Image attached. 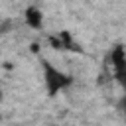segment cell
I'll use <instances>...</instances> for the list:
<instances>
[{
    "instance_id": "cell-1",
    "label": "cell",
    "mask_w": 126,
    "mask_h": 126,
    "mask_svg": "<svg viewBox=\"0 0 126 126\" xmlns=\"http://www.w3.org/2000/svg\"><path fill=\"white\" fill-rule=\"evenodd\" d=\"M39 65H41V75H43V85H45V93L47 96H57L61 91H67L73 85V75L59 69L57 65H53L49 59L39 57Z\"/></svg>"
},
{
    "instance_id": "cell-2",
    "label": "cell",
    "mask_w": 126,
    "mask_h": 126,
    "mask_svg": "<svg viewBox=\"0 0 126 126\" xmlns=\"http://www.w3.org/2000/svg\"><path fill=\"white\" fill-rule=\"evenodd\" d=\"M47 43L53 47V49H59V51H73V53H83V47L73 39L71 32L63 30L59 32L57 35H49L47 37Z\"/></svg>"
},
{
    "instance_id": "cell-3",
    "label": "cell",
    "mask_w": 126,
    "mask_h": 126,
    "mask_svg": "<svg viewBox=\"0 0 126 126\" xmlns=\"http://www.w3.org/2000/svg\"><path fill=\"white\" fill-rule=\"evenodd\" d=\"M24 24L30 28V30H41L43 28V12L37 8V6H28L24 10Z\"/></svg>"
},
{
    "instance_id": "cell-4",
    "label": "cell",
    "mask_w": 126,
    "mask_h": 126,
    "mask_svg": "<svg viewBox=\"0 0 126 126\" xmlns=\"http://www.w3.org/2000/svg\"><path fill=\"white\" fill-rule=\"evenodd\" d=\"M108 59H110V63H112L114 73L122 71V69L126 67V49H124V45H114V47L110 49V53H108Z\"/></svg>"
},
{
    "instance_id": "cell-5",
    "label": "cell",
    "mask_w": 126,
    "mask_h": 126,
    "mask_svg": "<svg viewBox=\"0 0 126 126\" xmlns=\"http://www.w3.org/2000/svg\"><path fill=\"white\" fill-rule=\"evenodd\" d=\"M14 26H16V20H12V18H4V20H0V35L10 33V32L14 30Z\"/></svg>"
},
{
    "instance_id": "cell-6",
    "label": "cell",
    "mask_w": 126,
    "mask_h": 126,
    "mask_svg": "<svg viewBox=\"0 0 126 126\" xmlns=\"http://www.w3.org/2000/svg\"><path fill=\"white\" fill-rule=\"evenodd\" d=\"M114 77H116V81H118V85L122 87V91L126 93V67H124L122 71H118V73H114Z\"/></svg>"
},
{
    "instance_id": "cell-7",
    "label": "cell",
    "mask_w": 126,
    "mask_h": 126,
    "mask_svg": "<svg viewBox=\"0 0 126 126\" xmlns=\"http://www.w3.org/2000/svg\"><path fill=\"white\" fill-rule=\"evenodd\" d=\"M118 110H120V112H122V114L126 116V94H124V96L120 98V102H118Z\"/></svg>"
},
{
    "instance_id": "cell-8",
    "label": "cell",
    "mask_w": 126,
    "mask_h": 126,
    "mask_svg": "<svg viewBox=\"0 0 126 126\" xmlns=\"http://www.w3.org/2000/svg\"><path fill=\"white\" fill-rule=\"evenodd\" d=\"M0 102H2V89H0Z\"/></svg>"
}]
</instances>
